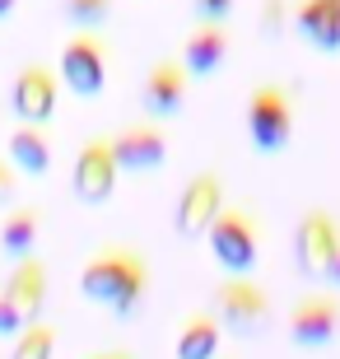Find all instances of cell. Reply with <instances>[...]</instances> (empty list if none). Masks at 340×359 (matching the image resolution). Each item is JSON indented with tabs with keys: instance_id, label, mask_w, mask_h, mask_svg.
Segmentation results:
<instances>
[{
	"instance_id": "cell-1",
	"label": "cell",
	"mask_w": 340,
	"mask_h": 359,
	"mask_svg": "<svg viewBox=\"0 0 340 359\" xmlns=\"http://www.w3.org/2000/svg\"><path fill=\"white\" fill-rule=\"evenodd\" d=\"M144 290H149V271L126 248H107V252H98L89 266L79 271V294L89 304L112 308V318H131L140 308Z\"/></svg>"
},
{
	"instance_id": "cell-2",
	"label": "cell",
	"mask_w": 340,
	"mask_h": 359,
	"mask_svg": "<svg viewBox=\"0 0 340 359\" xmlns=\"http://www.w3.org/2000/svg\"><path fill=\"white\" fill-rule=\"evenodd\" d=\"M247 140L261 154H280L294 140V103L285 84H257L247 98Z\"/></svg>"
},
{
	"instance_id": "cell-3",
	"label": "cell",
	"mask_w": 340,
	"mask_h": 359,
	"mask_svg": "<svg viewBox=\"0 0 340 359\" xmlns=\"http://www.w3.org/2000/svg\"><path fill=\"white\" fill-rule=\"evenodd\" d=\"M210 308H215V322H219L224 332H233V336H257L266 322H271V299H266V290L252 285L247 276L219 280Z\"/></svg>"
},
{
	"instance_id": "cell-4",
	"label": "cell",
	"mask_w": 340,
	"mask_h": 359,
	"mask_svg": "<svg viewBox=\"0 0 340 359\" xmlns=\"http://www.w3.org/2000/svg\"><path fill=\"white\" fill-rule=\"evenodd\" d=\"M205 243H210V252H215V262H219L229 276H243V271L257 266V219H252L247 210H229L224 205L219 215H215V224L205 229Z\"/></svg>"
},
{
	"instance_id": "cell-5",
	"label": "cell",
	"mask_w": 340,
	"mask_h": 359,
	"mask_svg": "<svg viewBox=\"0 0 340 359\" xmlns=\"http://www.w3.org/2000/svg\"><path fill=\"white\" fill-rule=\"evenodd\" d=\"M117 159H112V140H89V145L75 154V168H70V191H75L79 205H107L112 191H117Z\"/></svg>"
},
{
	"instance_id": "cell-6",
	"label": "cell",
	"mask_w": 340,
	"mask_h": 359,
	"mask_svg": "<svg viewBox=\"0 0 340 359\" xmlns=\"http://www.w3.org/2000/svg\"><path fill=\"white\" fill-rule=\"evenodd\" d=\"M336 248H340V224L327 210H308L294 224V266L308 280H327Z\"/></svg>"
},
{
	"instance_id": "cell-7",
	"label": "cell",
	"mask_w": 340,
	"mask_h": 359,
	"mask_svg": "<svg viewBox=\"0 0 340 359\" xmlns=\"http://www.w3.org/2000/svg\"><path fill=\"white\" fill-rule=\"evenodd\" d=\"M61 80L66 89H75L79 98H98L107 84V61H103V42L89 28H75L61 47Z\"/></svg>"
},
{
	"instance_id": "cell-8",
	"label": "cell",
	"mask_w": 340,
	"mask_h": 359,
	"mask_svg": "<svg viewBox=\"0 0 340 359\" xmlns=\"http://www.w3.org/2000/svg\"><path fill=\"white\" fill-rule=\"evenodd\" d=\"M340 332V299L336 294H303L289 308V341L299 350H327Z\"/></svg>"
},
{
	"instance_id": "cell-9",
	"label": "cell",
	"mask_w": 340,
	"mask_h": 359,
	"mask_svg": "<svg viewBox=\"0 0 340 359\" xmlns=\"http://www.w3.org/2000/svg\"><path fill=\"white\" fill-rule=\"evenodd\" d=\"M219 210H224V182L215 173H196V177H186L182 196H177L172 224H177L182 238H205V229L215 224Z\"/></svg>"
},
{
	"instance_id": "cell-10",
	"label": "cell",
	"mask_w": 340,
	"mask_h": 359,
	"mask_svg": "<svg viewBox=\"0 0 340 359\" xmlns=\"http://www.w3.org/2000/svg\"><path fill=\"white\" fill-rule=\"evenodd\" d=\"M56 93H61V84H56V75L47 66H24L10 84V107H14L19 121L38 126V121H52Z\"/></svg>"
},
{
	"instance_id": "cell-11",
	"label": "cell",
	"mask_w": 340,
	"mask_h": 359,
	"mask_svg": "<svg viewBox=\"0 0 340 359\" xmlns=\"http://www.w3.org/2000/svg\"><path fill=\"white\" fill-rule=\"evenodd\" d=\"M112 159L121 173H154L168 163V135L158 126H126L112 135Z\"/></svg>"
},
{
	"instance_id": "cell-12",
	"label": "cell",
	"mask_w": 340,
	"mask_h": 359,
	"mask_svg": "<svg viewBox=\"0 0 340 359\" xmlns=\"http://www.w3.org/2000/svg\"><path fill=\"white\" fill-rule=\"evenodd\" d=\"M186 66L182 61H154V66L144 70V84H140V107L149 117H172V112H182L186 103Z\"/></svg>"
},
{
	"instance_id": "cell-13",
	"label": "cell",
	"mask_w": 340,
	"mask_h": 359,
	"mask_svg": "<svg viewBox=\"0 0 340 359\" xmlns=\"http://www.w3.org/2000/svg\"><path fill=\"white\" fill-rule=\"evenodd\" d=\"M229 28L219 24V19H200L191 33H186L182 42V66L186 75H215V70L224 66V56H229Z\"/></svg>"
},
{
	"instance_id": "cell-14",
	"label": "cell",
	"mask_w": 340,
	"mask_h": 359,
	"mask_svg": "<svg viewBox=\"0 0 340 359\" xmlns=\"http://www.w3.org/2000/svg\"><path fill=\"white\" fill-rule=\"evenodd\" d=\"M294 28H299L322 56H336L340 52V0H299Z\"/></svg>"
},
{
	"instance_id": "cell-15",
	"label": "cell",
	"mask_w": 340,
	"mask_h": 359,
	"mask_svg": "<svg viewBox=\"0 0 340 359\" xmlns=\"http://www.w3.org/2000/svg\"><path fill=\"white\" fill-rule=\"evenodd\" d=\"M5 294H10V304L19 308V318H24V322H38L42 318V304H47V266H42L33 252L19 257L14 271H10Z\"/></svg>"
},
{
	"instance_id": "cell-16",
	"label": "cell",
	"mask_w": 340,
	"mask_h": 359,
	"mask_svg": "<svg viewBox=\"0 0 340 359\" xmlns=\"http://www.w3.org/2000/svg\"><path fill=\"white\" fill-rule=\"evenodd\" d=\"M219 336L224 327L215 322V313H191L182 322L177 341H172V359H215L219 355Z\"/></svg>"
},
{
	"instance_id": "cell-17",
	"label": "cell",
	"mask_w": 340,
	"mask_h": 359,
	"mask_svg": "<svg viewBox=\"0 0 340 359\" xmlns=\"http://www.w3.org/2000/svg\"><path fill=\"white\" fill-rule=\"evenodd\" d=\"M10 163L14 173H28V177H42L47 168H52V140H47V131H38V126H19V131H10Z\"/></svg>"
},
{
	"instance_id": "cell-18",
	"label": "cell",
	"mask_w": 340,
	"mask_h": 359,
	"mask_svg": "<svg viewBox=\"0 0 340 359\" xmlns=\"http://www.w3.org/2000/svg\"><path fill=\"white\" fill-rule=\"evenodd\" d=\"M38 233H42V215L33 210V205H19V210H10L5 224H0V252L10 257V262H19V257H28L38 248Z\"/></svg>"
},
{
	"instance_id": "cell-19",
	"label": "cell",
	"mask_w": 340,
	"mask_h": 359,
	"mask_svg": "<svg viewBox=\"0 0 340 359\" xmlns=\"http://www.w3.org/2000/svg\"><path fill=\"white\" fill-rule=\"evenodd\" d=\"M10 359H52L56 355V327L52 322H24L19 332L10 336Z\"/></svg>"
},
{
	"instance_id": "cell-20",
	"label": "cell",
	"mask_w": 340,
	"mask_h": 359,
	"mask_svg": "<svg viewBox=\"0 0 340 359\" xmlns=\"http://www.w3.org/2000/svg\"><path fill=\"white\" fill-rule=\"evenodd\" d=\"M61 10H66V19H70L75 28H89V33H98V28L112 19L117 0H61Z\"/></svg>"
},
{
	"instance_id": "cell-21",
	"label": "cell",
	"mask_w": 340,
	"mask_h": 359,
	"mask_svg": "<svg viewBox=\"0 0 340 359\" xmlns=\"http://www.w3.org/2000/svg\"><path fill=\"white\" fill-rule=\"evenodd\" d=\"M19 327H24V318H19V308L10 304V294L0 290V336H14Z\"/></svg>"
},
{
	"instance_id": "cell-22",
	"label": "cell",
	"mask_w": 340,
	"mask_h": 359,
	"mask_svg": "<svg viewBox=\"0 0 340 359\" xmlns=\"http://www.w3.org/2000/svg\"><path fill=\"white\" fill-rule=\"evenodd\" d=\"M191 5H196L200 19H219V24H224V14L233 10V0H191Z\"/></svg>"
},
{
	"instance_id": "cell-23",
	"label": "cell",
	"mask_w": 340,
	"mask_h": 359,
	"mask_svg": "<svg viewBox=\"0 0 340 359\" xmlns=\"http://www.w3.org/2000/svg\"><path fill=\"white\" fill-rule=\"evenodd\" d=\"M14 196V163H5L0 159V205Z\"/></svg>"
},
{
	"instance_id": "cell-24",
	"label": "cell",
	"mask_w": 340,
	"mask_h": 359,
	"mask_svg": "<svg viewBox=\"0 0 340 359\" xmlns=\"http://www.w3.org/2000/svg\"><path fill=\"white\" fill-rule=\"evenodd\" d=\"M261 28H271V33H275V28H280V0H261Z\"/></svg>"
},
{
	"instance_id": "cell-25",
	"label": "cell",
	"mask_w": 340,
	"mask_h": 359,
	"mask_svg": "<svg viewBox=\"0 0 340 359\" xmlns=\"http://www.w3.org/2000/svg\"><path fill=\"white\" fill-rule=\"evenodd\" d=\"M327 280L340 290V248H336V257H331V271H327Z\"/></svg>"
},
{
	"instance_id": "cell-26",
	"label": "cell",
	"mask_w": 340,
	"mask_h": 359,
	"mask_svg": "<svg viewBox=\"0 0 340 359\" xmlns=\"http://www.w3.org/2000/svg\"><path fill=\"white\" fill-rule=\"evenodd\" d=\"M14 10H19V0H0V24H5V19H10Z\"/></svg>"
},
{
	"instance_id": "cell-27",
	"label": "cell",
	"mask_w": 340,
	"mask_h": 359,
	"mask_svg": "<svg viewBox=\"0 0 340 359\" xmlns=\"http://www.w3.org/2000/svg\"><path fill=\"white\" fill-rule=\"evenodd\" d=\"M93 359H135V355H126V350H107V355H93Z\"/></svg>"
},
{
	"instance_id": "cell-28",
	"label": "cell",
	"mask_w": 340,
	"mask_h": 359,
	"mask_svg": "<svg viewBox=\"0 0 340 359\" xmlns=\"http://www.w3.org/2000/svg\"><path fill=\"white\" fill-rule=\"evenodd\" d=\"M215 359H219V355H215Z\"/></svg>"
}]
</instances>
